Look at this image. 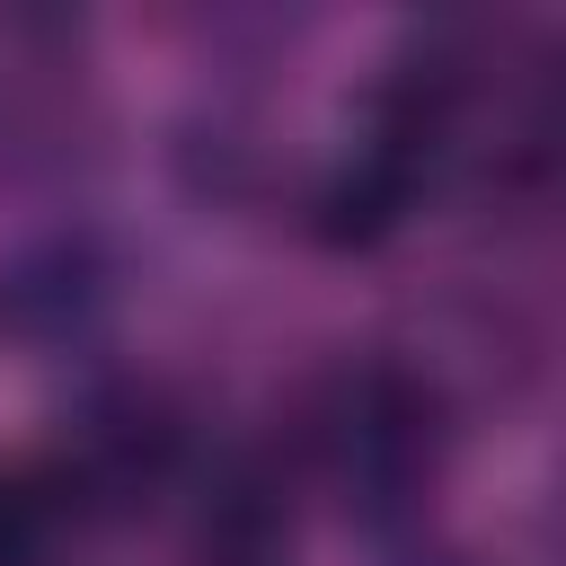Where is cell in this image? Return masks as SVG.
<instances>
[{
  "label": "cell",
  "instance_id": "obj_1",
  "mask_svg": "<svg viewBox=\"0 0 566 566\" xmlns=\"http://www.w3.org/2000/svg\"><path fill=\"white\" fill-rule=\"evenodd\" d=\"M513 44L486 18H407L354 97L345 142L301 195V230L327 256H371L389 248L469 159L495 88L513 80Z\"/></svg>",
  "mask_w": 566,
  "mask_h": 566
},
{
  "label": "cell",
  "instance_id": "obj_2",
  "mask_svg": "<svg viewBox=\"0 0 566 566\" xmlns=\"http://www.w3.org/2000/svg\"><path fill=\"white\" fill-rule=\"evenodd\" d=\"M469 407L416 345H345L310 363L274 416V460L301 504H327L363 539H398L433 522V495L460 460Z\"/></svg>",
  "mask_w": 566,
  "mask_h": 566
},
{
  "label": "cell",
  "instance_id": "obj_3",
  "mask_svg": "<svg viewBox=\"0 0 566 566\" xmlns=\"http://www.w3.org/2000/svg\"><path fill=\"white\" fill-rule=\"evenodd\" d=\"M62 513L88 531H124L142 513H168L203 460V424L177 380L159 371H88L80 398L53 416L44 451H27Z\"/></svg>",
  "mask_w": 566,
  "mask_h": 566
},
{
  "label": "cell",
  "instance_id": "obj_4",
  "mask_svg": "<svg viewBox=\"0 0 566 566\" xmlns=\"http://www.w3.org/2000/svg\"><path fill=\"white\" fill-rule=\"evenodd\" d=\"M133 292V256L97 212H53L0 248V354H88Z\"/></svg>",
  "mask_w": 566,
  "mask_h": 566
},
{
  "label": "cell",
  "instance_id": "obj_5",
  "mask_svg": "<svg viewBox=\"0 0 566 566\" xmlns=\"http://www.w3.org/2000/svg\"><path fill=\"white\" fill-rule=\"evenodd\" d=\"M97 133L88 18L71 9H0V195L62 177Z\"/></svg>",
  "mask_w": 566,
  "mask_h": 566
},
{
  "label": "cell",
  "instance_id": "obj_6",
  "mask_svg": "<svg viewBox=\"0 0 566 566\" xmlns=\"http://www.w3.org/2000/svg\"><path fill=\"white\" fill-rule=\"evenodd\" d=\"M168 177H177L203 212H239V203H256L265 177H274V142H265L256 97L230 88V80H212L203 97H186L177 124H168Z\"/></svg>",
  "mask_w": 566,
  "mask_h": 566
},
{
  "label": "cell",
  "instance_id": "obj_7",
  "mask_svg": "<svg viewBox=\"0 0 566 566\" xmlns=\"http://www.w3.org/2000/svg\"><path fill=\"white\" fill-rule=\"evenodd\" d=\"M62 548H80V522L62 513L44 469L0 460V566H62Z\"/></svg>",
  "mask_w": 566,
  "mask_h": 566
},
{
  "label": "cell",
  "instance_id": "obj_8",
  "mask_svg": "<svg viewBox=\"0 0 566 566\" xmlns=\"http://www.w3.org/2000/svg\"><path fill=\"white\" fill-rule=\"evenodd\" d=\"M371 548H380V566H504V557H486V548H469V539H451L433 522H416L398 539H371Z\"/></svg>",
  "mask_w": 566,
  "mask_h": 566
},
{
  "label": "cell",
  "instance_id": "obj_9",
  "mask_svg": "<svg viewBox=\"0 0 566 566\" xmlns=\"http://www.w3.org/2000/svg\"><path fill=\"white\" fill-rule=\"evenodd\" d=\"M186 566H292V548H274V557H186Z\"/></svg>",
  "mask_w": 566,
  "mask_h": 566
}]
</instances>
